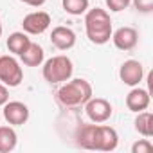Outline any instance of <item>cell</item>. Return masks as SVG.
<instances>
[{"instance_id":"obj_1","label":"cell","mask_w":153,"mask_h":153,"mask_svg":"<svg viewBox=\"0 0 153 153\" xmlns=\"http://www.w3.org/2000/svg\"><path fill=\"white\" fill-rule=\"evenodd\" d=\"M78 146L85 149H97V151H114L119 146V135L112 126L94 123V124H81L78 130Z\"/></svg>"},{"instance_id":"obj_2","label":"cell","mask_w":153,"mask_h":153,"mask_svg":"<svg viewBox=\"0 0 153 153\" xmlns=\"http://www.w3.org/2000/svg\"><path fill=\"white\" fill-rule=\"evenodd\" d=\"M85 29H87V36L92 43L96 45H105L106 42H110L112 38V20L110 15L101 9V7H94L88 9L85 15Z\"/></svg>"},{"instance_id":"obj_3","label":"cell","mask_w":153,"mask_h":153,"mask_svg":"<svg viewBox=\"0 0 153 153\" xmlns=\"http://www.w3.org/2000/svg\"><path fill=\"white\" fill-rule=\"evenodd\" d=\"M92 97V85L87 81V79H70L68 83H65L58 94H56V99L61 106H67V108H78V106H83L88 99Z\"/></svg>"},{"instance_id":"obj_4","label":"cell","mask_w":153,"mask_h":153,"mask_svg":"<svg viewBox=\"0 0 153 153\" xmlns=\"http://www.w3.org/2000/svg\"><path fill=\"white\" fill-rule=\"evenodd\" d=\"M43 79L47 83H63L68 81L72 78V72H74V65L72 59L59 54V56H52L51 59L45 61L43 65Z\"/></svg>"},{"instance_id":"obj_5","label":"cell","mask_w":153,"mask_h":153,"mask_svg":"<svg viewBox=\"0 0 153 153\" xmlns=\"http://www.w3.org/2000/svg\"><path fill=\"white\" fill-rule=\"evenodd\" d=\"M0 81L6 87H18L24 81V70L13 56H0Z\"/></svg>"},{"instance_id":"obj_6","label":"cell","mask_w":153,"mask_h":153,"mask_svg":"<svg viewBox=\"0 0 153 153\" xmlns=\"http://www.w3.org/2000/svg\"><path fill=\"white\" fill-rule=\"evenodd\" d=\"M85 112L92 123H106L112 117V105L103 97H90L85 103Z\"/></svg>"},{"instance_id":"obj_7","label":"cell","mask_w":153,"mask_h":153,"mask_svg":"<svg viewBox=\"0 0 153 153\" xmlns=\"http://www.w3.org/2000/svg\"><path fill=\"white\" fill-rule=\"evenodd\" d=\"M51 25V15L45 11H34L29 13L24 20H22V27L24 33L27 34H42L49 29Z\"/></svg>"},{"instance_id":"obj_8","label":"cell","mask_w":153,"mask_h":153,"mask_svg":"<svg viewBox=\"0 0 153 153\" xmlns=\"http://www.w3.org/2000/svg\"><path fill=\"white\" fill-rule=\"evenodd\" d=\"M119 76H121V81L128 87H137L142 81V76H144V68L142 63L137 59H128L121 65L119 68Z\"/></svg>"},{"instance_id":"obj_9","label":"cell","mask_w":153,"mask_h":153,"mask_svg":"<svg viewBox=\"0 0 153 153\" xmlns=\"http://www.w3.org/2000/svg\"><path fill=\"white\" fill-rule=\"evenodd\" d=\"M4 119L13 126H22L29 119V108L27 105L20 101H7L4 105Z\"/></svg>"},{"instance_id":"obj_10","label":"cell","mask_w":153,"mask_h":153,"mask_svg":"<svg viewBox=\"0 0 153 153\" xmlns=\"http://www.w3.org/2000/svg\"><path fill=\"white\" fill-rule=\"evenodd\" d=\"M112 42L121 51H131L139 42V33L133 27H119L115 33H112Z\"/></svg>"},{"instance_id":"obj_11","label":"cell","mask_w":153,"mask_h":153,"mask_svg":"<svg viewBox=\"0 0 153 153\" xmlns=\"http://www.w3.org/2000/svg\"><path fill=\"white\" fill-rule=\"evenodd\" d=\"M51 42L56 49L59 51H68L76 45V33L70 29V27H63V25H58L52 29L51 33Z\"/></svg>"},{"instance_id":"obj_12","label":"cell","mask_w":153,"mask_h":153,"mask_svg":"<svg viewBox=\"0 0 153 153\" xmlns=\"http://www.w3.org/2000/svg\"><path fill=\"white\" fill-rule=\"evenodd\" d=\"M126 106H128V110L137 112V114L146 110L149 106V94H148V90H144V88L130 90V94L126 96Z\"/></svg>"},{"instance_id":"obj_13","label":"cell","mask_w":153,"mask_h":153,"mask_svg":"<svg viewBox=\"0 0 153 153\" xmlns=\"http://www.w3.org/2000/svg\"><path fill=\"white\" fill-rule=\"evenodd\" d=\"M43 56H45V52H43V49H42V45H38V43H29V47L20 54V58H22V63L24 65H27V67H40L42 63H43Z\"/></svg>"},{"instance_id":"obj_14","label":"cell","mask_w":153,"mask_h":153,"mask_svg":"<svg viewBox=\"0 0 153 153\" xmlns=\"http://www.w3.org/2000/svg\"><path fill=\"white\" fill-rule=\"evenodd\" d=\"M29 43H31V40H29L27 33L16 31V33L9 34V38H7V49H9V52H13V54H16V56H20V54L29 47Z\"/></svg>"},{"instance_id":"obj_15","label":"cell","mask_w":153,"mask_h":153,"mask_svg":"<svg viewBox=\"0 0 153 153\" xmlns=\"http://www.w3.org/2000/svg\"><path fill=\"white\" fill-rule=\"evenodd\" d=\"M18 137L11 126H0V153H9L16 148Z\"/></svg>"},{"instance_id":"obj_16","label":"cell","mask_w":153,"mask_h":153,"mask_svg":"<svg viewBox=\"0 0 153 153\" xmlns=\"http://www.w3.org/2000/svg\"><path fill=\"white\" fill-rule=\"evenodd\" d=\"M135 130L142 135V137H151L153 135V115L149 112H139L137 119H135Z\"/></svg>"},{"instance_id":"obj_17","label":"cell","mask_w":153,"mask_h":153,"mask_svg":"<svg viewBox=\"0 0 153 153\" xmlns=\"http://www.w3.org/2000/svg\"><path fill=\"white\" fill-rule=\"evenodd\" d=\"M61 4L63 9L74 16H79L88 11V0H61Z\"/></svg>"},{"instance_id":"obj_18","label":"cell","mask_w":153,"mask_h":153,"mask_svg":"<svg viewBox=\"0 0 153 153\" xmlns=\"http://www.w3.org/2000/svg\"><path fill=\"white\" fill-rule=\"evenodd\" d=\"M151 149H153V146L148 139H140L131 146V153H149Z\"/></svg>"},{"instance_id":"obj_19","label":"cell","mask_w":153,"mask_h":153,"mask_svg":"<svg viewBox=\"0 0 153 153\" xmlns=\"http://www.w3.org/2000/svg\"><path fill=\"white\" fill-rule=\"evenodd\" d=\"M133 6L139 13L148 15V13L153 11V0H133Z\"/></svg>"},{"instance_id":"obj_20","label":"cell","mask_w":153,"mask_h":153,"mask_svg":"<svg viewBox=\"0 0 153 153\" xmlns=\"http://www.w3.org/2000/svg\"><path fill=\"white\" fill-rule=\"evenodd\" d=\"M106 6H108L110 11L119 13V11H123L130 6V0H106Z\"/></svg>"},{"instance_id":"obj_21","label":"cell","mask_w":153,"mask_h":153,"mask_svg":"<svg viewBox=\"0 0 153 153\" xmlns=\"http://www.w3.org/2000/svg\"><path fill=\"white\" fill-rule=\"evenodd\" d=\"M9 101V90L4 83H0V106H4Z\"/></svg>"},{"instance_id":"obj_22","label":"cell","mask_w":153,"mask_h":153,"mask_svg":"<svg viewBox=\"0 0 153 153\" xmlns=\"http://www.w3.org/2000/svg\"><path fill=\"white\" fill-rule=\"evenodd\" d=\"M20 2H24L27 6H33V7H40V6H43L47 2V0H20Z\"/></svg>"},{"instance_id":"obj_23","label":"cell","mask_w":153,"mask_h":153,"mask_svg":"<svg viewBox=\"0 0 153 153\" xmlns=\"http://www.w3.org/2000/svg\"><path fill=\"white\" fill-rule=\"evenodd\" d=\"M0 36H2V18H0Z\"/></svg>"}]
</instances>
